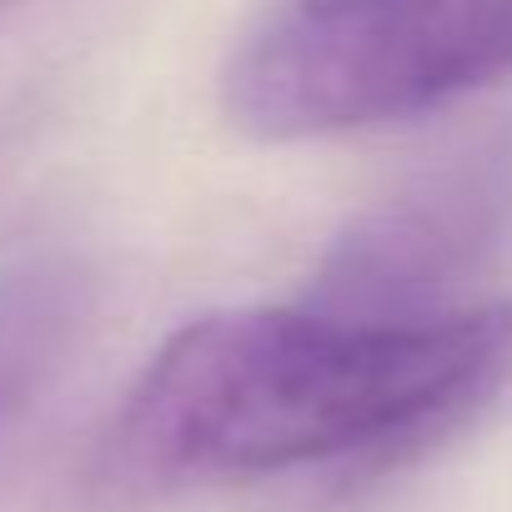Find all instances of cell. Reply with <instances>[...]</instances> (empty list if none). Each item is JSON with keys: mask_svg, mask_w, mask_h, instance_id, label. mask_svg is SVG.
Wrapping results in <instances>:
<instances>
[{"mask_svg": "<svg viewBox=\"0 0 512 512\" xmlns=\"http://www.w3.org/2000/svg\"><path fill=\"white\" fill-rule=\"evenodd\" d=\"M507 372L502 302L407 322L211 312L151 357L101 462L111 482L166 487L392 452L477 407Z\"/></svg>", "mask_w": 512, "mask_h": 512, "instance_id": "cell-1", "label": "cell"}, {"mask_svg": "<svg viewBox=\"0 0 512 512\" xmlns=\"http://www.w3.org/2000/svg\"><path fill=\"white\" fill-rule=\"evenodd\" d=\"M512 76V0H292L226 71L262 141L392 126Z\"/></svg>", "mask_w": 512, "mask_h": 512, "instance_id": "cell-2", "label": "cell"}, {"mask_svg": "<svg viewBox=\"0 0 512 512\" xmlns=\"http://www.w3.org/2000/svg\"><path fill=\"white\" fill-rule=\"evenodd\" d=\"M507 211L492 166L442 171L407 196L367 211L322 262L317 312L357 322H407L452 312L442 297L482 262Z\"/></svg>", "mask_w": 512, "mask_h": 512, "instance_id": "cell-3", "label": "cell"}, {"mask_svg": "<svg viewBox=\"0 0 512 512\" xmlns=\"http://www.w3.org/2000/svg\"><path fill=\"white\" fill-rule=\"evenodd\" d=\"M91 317V277L66 251L0 267V457L51 397Z\"/></svg>", "mask_w": 512, "mask_h": 512, "instance_id": "cell-4", "label": "cell"}, {"mask_svg": "<svg viewBox=\"0 0 512 512\" xmlns=\"http://www.w3.org/2000/svg\"><path fill=\"white\" fill-rule=\"evenodd\" d=\"M0 6H6V0H0Z\"/></svg>", "mask_w": 512, "mask_h": 512, "instance_id": "cell-5", "label": "cell"}]
</instances>
